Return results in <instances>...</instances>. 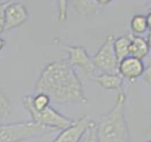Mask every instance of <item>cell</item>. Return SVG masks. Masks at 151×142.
Masks as SVG:
<instances>
[{
	"instance_id": "6da1fadb",
	"label": "cell",
	"mask_w": 151,
	"mask_h": 142,
	"mask_svg": "<svg viewBox=\"0 0 151 142\" xmlns=\"http://www.w3.org/2000/svg\"><path fill=\"white\" fill-rule=\"evenodd\" d=\"M35 93H45L55 104H86L82 84L67 60L48 63L35 82Z\"/></svg>"
},
{
	"instance_id": "7a4b0ae2",
	"label": "cell",
	"mask_w": 151,
	"mask_h": 142,
	"mask_svg": "<svg viewBox=\"0 0 151 142\" xmlns=\"http://www.w3.org/2000/svg\"><path fill=\"white\" fill-rule=\"evenodd\" d=\"M127 95L118 93L113 107L96 124L97 142H130V133L126 119Z\"/></svg>"
},
{
	"instance_id": "3957f363",
	"label": "cell",
	"mask_w": 151,
	"mask_h": 142,
	"mask_svg": "<svg viewBox=\"0 0 151 142\" xmlns=\"http://www.w3.org/2000/svg\"><path fill=\"white\" fill-rule=\"evenodd\" d=\"M56 132L32 121L16 122L0 125V142H24Z\"/></svg>"
},
{
	"instance_id": "277c9868",
	"label": "cell",
	"mask_w": 151,
	"mask_h": 142,
	"mask_svg": "<svg viewBox=\"0 0 151 142\" xmlns=\"http://www.w3.org/2000/svg\"><path fill=\"white\" fill-rule=\"evenodd\" d=\"M28 18V12L22 3L10 1L0 4V34L20 26Z\"/></svg>"
},
{
	"instance_id": "5b68a950",
	"label": "cell",
	"mask_w": 151,
	"mask_h": 142,
	"mask_svg": "<svg viewBox=\"0 0 151 142\" xmlns=\"http://www.w3.org/2000/svg\"><path fill=\"white\" fill-rule=\"evenodd\" d=\"M22 104L27 110V112L30 114L34 122L38 123L48 128L53 129L56 132L66 128L73 122V119L60 114L58 111H57L50 106L41 111H36L29 105V103L24 98H22Z\"/></svg>"
},
{
	"instance_id": "8992f818",
	"label": "cell",
	"mask_w": 151,
	"mask_h": 142,
	"mask_svg": "<svg viewBox=\"0 0 151 142\" xmlns=\"http://www.w3.org/2000/svg\"><path fill=\"white\" fill-rule=\"evenodd\" d=\"M114 39V35H109L98 51L91 57L96 70L104 74H119V60L113 47Z\"/></svg>"
},
{
	"instance_id": "52a82bcc",
	"label": "cell",
	"mask_w": 151,
	"mask_h": 142,
	"mask_svg": "<svg viewBox=\"0 0 151 142\" xmlns=\"http://www.w3.org/2000/svg\"><path fill=\"white\" fill-rule=\"evenodd\" d=\"M96 122L88 116L73 120L69 126L61 130L60 133L51 142H81L87 131Z\"/></svg>"
},
{
	"instance_id": "ba28073f",
	"label": "cell",
	"mask_w": 151,
	"mask_h": 142,
	"mask_svg": "<svg viewBox=\"0 0 151 142\" xmlns=\"http://www.w3.org/2000/svg\"><path fill=\"white\" fill-rule=\"evenodd\" d=\"M68 52V63L72 67H79L85 70L88 75H93L96 68H95L91 57L83 46H65Z\"/></svg>"
},
{
	"instance_id": "9c48e42d",
	"label": "cell",
	"mask_w": 151,
	"mask_h": 142,
	"mask_svg": "<svg viewBox=\"0 0 151 142\" xmlns=\"http://www.w3.org/2000/svg\"><path fill=\"white\" fill-rule=\"evenodd\" d=\"M145 65L142 60L127 56L119 62V74L129 81H134L142 76Z\"/></svg>"
},
{
	"instance_id": "30bf717a",
	"label": "cell",
	"mask_w": 151,
	"mask_h": 142,
	"mask_svg": "<svg viewBox=\"0 0 151 142\" xmlns=\"http://www.w3.org/2000/svg\"><path fill=\"white\" fill-rule=\"evenodd\" d=\"M95 81L108 91H120L124 85V79L119 74L102 73L95 77Z\"/></svg>"
},
{
	"instance_id": "8fae6325",
	"label": "cell",
	"mask_w": 151,
	"mask_h": 142,
	"mask_svg": "<svg viewBox=\"0 0 151 142\" xmlns=\"http://www.w3.org/2000/svg\"><path fill=\"white\" fill-rule=\"evenodd\" d=\"M150 52V51L147 40L142 36H134L132 34L129 47V55L142 60L149 55Z\"/></svg>"
},
{
	"instance_id": "7c38bea8",
	"label": "cell",
	"mask_w": 151,
	"mask_h": 142,
	"mask_svg": "<svg viewBox=\"0 0 151 142\" xmlns=\"http://www.w3.org/2000/svg\"><path fill=\"white\" fill-rule=\"evenodd\" d=\"M70 4L73 5V9L79 13L81 16H96L99 12L100 5L97 4L96 1H88V0H76L71 1Z\"/></svg>"
},
{
	"instance_id": "4fadbf2b",
	"label": "cell",
	"mask_w": 151,
	"mask_h": 142,
	"mask_svg": "<svg viewBox=\"0 0 151 142\" xmlns=\"http://www.w3.org/2000/svg\"><path fill=\"white\" fill-rule=\"evenodd\" d=\"M131 36H132V34H127V35L119 36V37L114 39L113 47H114L115 54L119 62L122 60L124 58L129 56Z\"/></svg>"
},
{
	"instance_id": "5bb4252c",
	"label": "cell",
	"mask_w": 151,
	"mask_h": 142,
	"mask_svg": "<svg viewBox=\"0 0 151 142\" xmlns=\"http://www.w3.org/2000/svg\"><path fill=\"white\" fill-rule=\"evenodd\" d=\"M130 28L134 36H142L149 30L147 18L145 14L136 13L134 14L130 21Z\"/></svg>"
},
{
	"instance_id": "9a60e30c",
	"label": "cell",
	"mask_w": 151,
	"mask_h": 142,
	"mask_svg": "<svg viewBox=\"0 0 151 142\" xmlns=\"http://www.w3.org/2000/svg\"><path fill=\"white\" fill-rule=\"evenodd\" d=\"M67 1H59L58 2V20L65 21L67 18Z\"/></svg>"
},
{
	"instance_id": "2e32d148",
	"label": "cell",
	"mask_w": 151,
	"mask_h": 142,
	"mask_svg": "<svg viewBox=\"0 0 151 142\" xmlns=\"http://www.w3.org/2000/svg\"><path fill=\"white\" fill-rule=\"evenodd\" d=\"M144 80V82L151 86V65L148 66L147 68H145V70L143 72V75L142 76Z\"/></svg>"
},
{
	"instance_id": "e0dca14e",
	"label": "cell",
	"mask_w": 151,
	"mask_h": 142,
	"mask_svg": "<svg viewBox=\"0 0 151 142\" xmlns=\"http://www.w3.org/2000/svg\"><path fill=\"white\" fill-rule=\"evenodd\" d=\"M146 18H147V23H148V28L151 32V8L149 9L147 14H146Z\"/></svg>"
},
{
	"instance_id": "ac0fdd59",
	"label": "cell",
	"mask_w": 151,
	"mask_h": 142,
	"mask_svg": "<svg viewBox=\"0 0 151 142\" xmlns=\"http://www.w3.org/2000/svg\"><path fill=\"white\" fill-rule=\"evenodd\" d=\"M147 43H148V45H149V48H150V51H151V32L149 33L148 36H147Z\"/></svg>"
},
{
	"instance_id": "d6986e66",
	"label": "cell",
	"mask_w": 151,
	"mask_h": 142,
	"mask_svg": "<svg viewBox=\"0 0 151 142\" xmlns=\"http://www.w3.org/2000/svg\"><path fill=\"white\" fill-rule=\"evenodd\" d=\"M146 142H151V140H150V141H146Z\"/></svg>"
},
{
	"instance_id": "ffe728a7",
	"label": "cell",
	"mask_w": 151,
	"mask_h": 142,
	"mask_svg": "<svg viewBox=\"0 0 151 142\" xmlns=\"http://www.w3.org/2000/svg\"><path fill=\"white\" fill-rule=\"evenodd\" d=\"M150 8H151V2L150 3Z\"/></svg>"
},
{
	"instance_id": "44dd1931",
	"label": "cell",
	"mask_w": 151,
	"mask_h": 142,
	"mask_svg": "<svg viewBox=\"0 0 151 142\" xmlns=\"http://www.w3.org/2000/svg\"><path fill=\"white\" fill-rule=\"evenodd\" d=\"M1 49H2V46H0V50H1Z\"/></svg>"
}]
</instances>
